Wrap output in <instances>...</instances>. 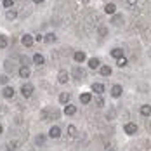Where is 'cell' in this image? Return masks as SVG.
Wrapping results in <instances>:
<instances>
[{"label":"cell","instance_id":"83f0119b","mask_svg":"<svg viewBox=\"0 0 151 151\" xmlns=\"http://www.w3.org/2000/svg\"><path fill=\"white\" fill-rule=\"evenodd\" d=\"M94 104L97 106V108H103V106H104V99H103V97H96Z\"/></svg>","mask_w":151,"mask_h":151},{"label":"cell","instance_id":"2e32d148","mask_svg":"<svg viewBox=\"0 0 151 151\" xmlns=\"http://www.w3.org/2000/svg\"><path fill=\"white\" fill-rule=\"evenodd\" d=\"M2 94H4L5 99H11V97H14V89H12V87H5Z\"/></svg>","mask_w":151,"mask_h":151},{"label":"cell","instance_id":"3957f363","mask_svg":"<svg viewBox=\"0 0 151 151\" xmlns=\"http://www.w3.org/2000/svg\"><path fill=\"white\" fill-rule=\"evenodd\" d=\"M83 76H85V71H83L82 68L75 66V68H73V78H75V80H82Z\"/></svg>","mask_w":151,"mask_h":151},{"label":"cell","instance_id":"ac0fdd59","mask_svg":"<svg viewBox=\"0 0 151 151\" xmlns=\"http://www.w3.org/2000/svg\"><path fill=\"white\" fill-rule=\"evenodd\" d=\"M101 64H99V59L97 58H92V59H89V68L91 70H97Z\"/></svg>","mask_w":151,"mask_h":151},{"label":"cell","instance_id":"4dcf8cb0","mask_svg":"<svg viewBox=\"0 0 151 151\" xmlns=\"http://www.w3.org/2000/svg\"><path fill=\"white\" fill-rule=\"evenodd\" d=\"M12 5H14V0H4V7L5 9H11Z\"/></svg>","mask_w":151,"mask_h":151},{"label":"cell","instance_id":"ba28073f","mask_svg":"<svg viewBox=\"0 0 151 151\" xmlns=\"http://www.w3.org/2000/svg\"><path fill=\"white\" fill-rule=\"evenodd\" d=\"M30 75H31V71H30L28 66H21V68H19V76H21V78H28Z\"/></svg>","mask_w":151,"mask_h":151},{"label":"cell","instance_id":"603a6c76","mask_svg":"<svg viewBox=\"0 0 151 151\" xmlns=\"http://www.w3.org/2000/svg\"><path fill=\"white\" fill-rule=\"evenodd\" d=\"M7 45H9V38L5 35H0V49H5Z\"/></svg>","mask_w":151,"mask_h":151},{"label":"cell","instance_id":"1f68e13d","mask_svg":"<svg viewBox=\"0 0 151 151\" xmlns=\"http://www.w3.org/2000/svg\"><path fill=\"white\" fill-rule=\"evenodd\" d=\"M99 35H101V37H106V35H108V30H106L104 26H99Z\"/></svg>","mask_w":151,"mask_h":151},{"label":"cell","instance_id":"6da1fadb","mask_svg":"<svg viewBox=\"0 0 151 151\" xmlns=\"http://www.w3.org/2000/svg\"><path fill=\"white\" fill-rule=\"evenodd\" d=\"M21 94H23V97H31V94H33V85H31V83H24V85L21 87Z\"/></svg>","mask_w":151,"mask_h":151},{"label":"cell","instance_id":"52a82bcc","mask_svg":"<svg viewBox=\"0 0 151 151\" xmlns=\"http://www.w3.org/2000/svg\"><path fill=\"white\" fill-rule=\"evenodd\" d=\"M104 89H106V87L103 85V83H99V82H97V83H92V91L96 92V94H99V96L104 92Z\"/></svg>","mask_w":151,"mask_h":151},{"label":"cell","instance_id":"5bb4252c","mask_svg":"<svg viewBox=\"0 0 151 151\" xmlns=\"http://www.w3.org/2000/svg\"><path fill=\"white\" fill-rule=\"evenodd\" d=\"M104 12L106 14H115V12H116V5H115V4H106Z\"/></svg>","mask_w":151,"mask_h":151},{"label":"cell","instance_id":"f546056e","mask_svg":"<svg viewBox=\"0 0 151 151\" xmlns=\"http://www.w3.org/2000/svg\"><path fill=\"white\" fill-rule=\"evenodd\" d=\"M116 64H118V68H123V66H127V59L120 58V59H116Z\"/></svg>","mask_w":151,"mask_h":151},{"label":"cell","instance_id":"277c9868","mask_svg":"<svg viewBox=\"0 0 151 151\" xmlns=\"http://www.w3.org/2000/svg\"><path fill=\"white\" fill-rule=\"evenodd\" d=\"M123 130H125L129 136H132V134H136V132H137V125H136V123H127V125L123 127Z\"/></svg>","mask_w":151,"mask_h":151},{"label":"cell","instance_id":"44dd1931","mask_svg":"<svg viewBox=\"0 0 151 151\" xmlns=\"http://www.w3.org/2000/svg\"><path fill=\"white\" fill-rule=\"evenodd\" d=\"M70 94L68 92H63V94H59V103H63V104H66V103H70Z\"/></svg>","mask_w":151,"mask_h":151},{"label":"cell","instance_id":"836d02e7","mask_svg":"<svg viewBox=\"0 0 151 151\" xmlns=\"http://www.w3.org/2000/svg\"><path fill=\"white\" fill-rule=\"evenodd\" d=\"M7 80H9V78H7L5 75H4V76H0V83H7Z\"/></svg>","mask_w":151,"mask_h":151},{"label":"cell","instance_id":"5b68a950","mask_svg":"<svg viewBox=\"0 0 151 151\" xmlns=\"http://www.w3.org/2000/svg\"><path fill=\"white\" fill-rule=\"evenodd\" d=\"M58 80H59V83H66V82L70 80V75H68V71H66V70H61L59 75H58Z\"/></svg>","mask_w":151,"mask_h":151},{"label":"cell","instance_id":"74e56055","mask_svg":"<svg viewBox=\"0 0 151 151\" xmlns=\"http://www.w3.org/2000/svg\"><path fill=\"white\" fill-rule=\"evenodd\" d=\"M80 2H82V4H89V0H80Z\"/></svg>","mask_w":151,"mask_h":151},{"label":"cell","instance_id":"4fadbf2b","mask_svg":"<svg viewBox=\"0 0 151 151\" xmlns=\"http://www.w3.org/2000/svg\"><path fill=\"white\" fill-rule=\"evenodd\" d=\"M92 101V96L89 94V92H83L82 96H80V103H83V104H89Z\"/></svg>","mask_w":151,"mask_h":151},{"label":"cell","instance_id":"30bf717a","mask_svg":"<svg viewBox=\"0 0 151 151\" xmlns=\"http://www.w3.org/2000/svg\"><path fill=\"white\" fill-rule=\"evenodd\" d=\"M111 56H113L115 59H120V58H123V49H122V47L113 49V50H111Z\"/></svg>","mask_w":151,"mask_h":151},{"label":"cell","instance_id":"cb8c5ba5","mask_svg":"<svg viewBox=\"0 0 151 151\" xmlns=\"http://www.w3.org/2000/svg\"><path fill=\"white\" fill-rule=\"evenodd\" d=\"M44 142H45V136L38 134V136L35 137V144H37V146H44Z\"/></svg>","mask_w":151,"mask_h":151},{"label":"cell","instance_id":"ffe728a7","mask_svg":"<svg viewBox=\"0 0 151 151\" xmlns=\"http://www.w3.org/2000/svg\"><path fill=\"white\" fill-rule=\"evenodd\" d=\"M99 73L103 76H109L111 75V68L109 66H99Z\"/></svg>","mask_w":151,"mask_h":151},{"label":"cell","instance_id":"7402d4cb","mask_svg":"<svg viewBox=\"0 0 151 151\" xmlns=\"http://www.w3.org/2000/svg\"><path fill=\"white\" fill-rule=\"evenodd\" d=\"M68 134H70V137H76L78 136V130H76L75 125H68Z\"/></svg>","mask_w":151,"mask_h":151},{"label":"cell","instance_id":"4316f807","mask_svg":"<svg viewBox=\"0 0 151 151\" xmlns=\"http://www.w3.org/2000/svg\"><path fill=\"white\" fill-rule=\"evenodd\" d=\"M4 66H5V70H7V71H12V70H14V63H12L11 59L5 61V63H4Z\"/></svg>","mask_w":151,"mask_h":151},{"label":"cell","instance_id":"9a60e30c","mask_svg":"<svg viewBox=\"0 0 151 151\" xmlns=\"http://www.w3.org/2000/svg\"><path fill=\"white\" fill-rule=\"evenodd\" d=\"M16 17H17V12H16L14 9H7V12H5V19H9V21H14Z\"/></svg>","mask_w":151,"mask_h":151},{"label":"cell","instance_id":"8fae6325","mask_svg":"<svg viewBox=\"0 0 151 151\" xmlns=\"http://www.w3.org/2000/svg\"><path fill=\"white\" fill-rule=\"evenodd\" d=\"M123 89H122V85H113V89H111V96L113 97H120Z\"/></svg>","mask_w":151,"mask_h":151},{"label":"cell","instance_id":"f1b7e54d","mask_svg":"<svg viewBox=\"0 0 151 151\" xmlns=\"http://www.w3.org/2000/svg\"><path fill=\"white\" fill-rule=\"evenodd\" d=\"M16 148H17V142H14V141L7 142V151H14Z\"/></svg>","mask_w":151,"mask_h":151},{"label":"cell","instance_id":"d6986e66","mask_svg":"<svg viewBox=\"0 0 151 151\" xmlns=\"http://www.w3.org/2000/svg\"><path fill=\"white\" fill-rule=\"evenodd\" d=\"M33 63L40 66V64H44V63H45V58H44L42 54H35V56H33Z\"/></svg>","mask_w":151,"mask_h":151},{"label":"cell","instance_id":"e0dca14e","mask_svg":"<svg viewBox=\"0 0 151 151\" xmlns=\"http://www.w3.org/2000/svg\"><path fill=\"white\" fill-rule=\"evenodd\" d=\"M141 115H142V116H150L151 115V106L150 104H142L141 106Z\"/></svg>","mask_w":151,"mask_h":151},{"label":"cell","instance_id":"8992f818","mask_svg":"<svg viewBox=\"0 0 151 151\" xmlns=\"http://www.w3.org/2000/svg\"><path fill=\"white\" fill-rule=\"evenodd\" d=\"M49 136L52 137V139H58V137H61V129H59V127H50Z\"/></svg>","mask_w":151,"mask_h":151},{"label":"cell","instance_id":"9c48e42d","mask_svg":"<svg viewBox=\"0 0 151 151\" xmlns=\"http://www.w3.org/2000/svg\"><path fill=\"white\" fill-rule=\"evenodd\" d=\"M73 59H75L78 64H80L82 61H85V52H82V50H76L75 54H73Z\"/></svg>","mask_w":151,"mask_h":151},{"label":"cell","instance_id":"d4e9b609","mask_svg":"<svg viewBox=\"0 0 151 151\" xmlns=\"http://www.w3.org/2000/svg\"><path fill=\"white\" fill-rule=\"evenodd\" d=\"M44 40H45L47 44H52V42H56V35L54 33H47L45 37H44Z\"/></svg>","mask_w":151,"mask_h":151},{"label":"cell","instance_id":"d590c367","mask_svg":"<svg viewBox=\"0 0 151 151\" xmlns=\"http://www.w3.org/2000/svg\"><path fill=\"white\" fill-rule=\"evenodd\" d=\"M127 4H129V5H136L137 0H127Z\"/></svg>","mask_w":151,"mask_h":151},{"label":"cell","instance_id":"e575fe53","mask_svg":"<svg viewBox=\"0 0 151 151\" xmlns=\"http://www.w3.org/2000/svg\"><path fill=\"white\" fill-rule=\"evenodd\" d=\"M33 40H37V42H40V40H44V37H42V35H37V37H35Z\"/></svg>","mask_w":151,"mask_h":151},{"label":"cell","instance_id":"7c38bea8","mask_svg":"<svg viewBox=\"0 0 151 151\" xmlns=\"http://www.w3.org/2000/svg\"><path fill=\"white\" fill-rule=\"evenodd\" d=\"M75 113H76V108L73 104H66V106H64V115L71 116V115H75Z\"/></svg>","mask_w":151,"mask_h":151},{"label":"cell","instance_id":"d6a6232c","mask_svg":"<svg viewBox=\"0 0 151 151\" xmlns=\"http://www.w3.org/2000/svg\"><path fill=\"white\" fill-rule=\"evenodd\" d=\"M21 63H23V66H28V63H30V59H28L26 56H23V58H21Z\"/></svg>","mask_w":151,"mask_h":151},{"label":"cell","instance_id":"8d00e7d4","mask_svg":"<svg viewBox=\"0 0 151 151\" xmlns=\"http://www.w3.org/2000/svg\"><path fill=\"white\" fill-rule=\"evenodd\" d=\"M33 2H35V4H42L44 0H33Z\"/></svg>","mask_w":151,"mask_h":151},{"label":"cell","instance_id":"f35d334b","mask_svg":"<svg viewBox=\"0 0 151 151\" xmlns=\"http://www.w3.org/2000/svg\"><path fill=\"white\" fill-rule=\"evenodd\" d=\"M2 132H4V127H2V125H0V134H2Z\"/></svg>","mask_w":151,"mask_h":151},{"label":"cell","instance_id":"484cf974","mask_svg":"<svg viewBox=\"0 0 151 151\" xmlns=\"http://www.w3.org/2000/svg\"><path fill=\"white\" fill-rule=\"evenodd\" d=\"M111 23H113L115 26H118V24H122V23H123V17H122V16H113Z\"/></svg>","mask_w":151,"mask_h":151},{"label":"cell","instance_id":"7a4b0ae2","mask_svg":"<svg viewBox=\"0 0 151 151\" xmlns=\"http://www.w3.org/2000/svg\"><path fill=\"white\" fill-rule=\"evenodd\" d=\"M33 42H35V40H33L31 35H23V37H21V44H23L24 47H31L33 45Z\"/></svg>","mask_w":151,"mask_h":151}]
</instances>
